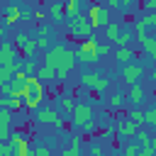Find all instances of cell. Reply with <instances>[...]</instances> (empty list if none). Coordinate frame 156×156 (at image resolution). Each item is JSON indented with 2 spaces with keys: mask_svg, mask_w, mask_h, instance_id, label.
<instances>
[{
  "mask_svg": "<svg viewBox=\"0 0 156 156\" xmlns=\"http://www.w3.org/2000/svg\"><path fill=\"white\" fill-rule=\"evenodd\" d=\"M73 51H68L66 46H54L49 54H46V68L51 73H56L58 78H63L68 73V68L73 66Z\"/></svg>",
  "mask_w": 156,
  "mask_h": 156,
  "instance_id": "obj_1",
  "label": "cell"
},
{
  "mask_svg": "<svg viewBox=\"0 0 156 156\" xmlns=\"http://www.w3.org/2000/svg\"><path fill=\"white\" fill-rule=\"evenodd\" d=\"M22 98H24V105L29 110H37L41 105V100H44V85H41V80L39 78H27V85L22 90Z\"/></svg>",
  "mask_w": 156,
  "mask_h": 156,
  "instance_id": "obj_2",
  "label": "cell"
},
{
  "mask_svg": "<svg viewBox=\"0 0 156 156\" xmlns=\"http://www.w3.org/2000/svg\"><path fill=\"white\" fill-rule=\"evenodd\" d=\"M110 15H107V10L102 7V5H90L88 7V22H90V27H107L110 22Z\"/></svg>",
  "mask_w": 156,
  "mask_h": 156,
  "instance_id": "obj_3",
  "label": "cell"
},
{
  "mask_svg": "<svg viewBox=\"0 0 156 156\" xmlns=\"http://www.w3.org/2000/svg\"><path fill=\"white\" fill-rule=\"evenodd\" d=\"M76 56H78L80 61H95V58H98V41H95V39H83V44L78 46Z\"/></svg>",
  "mask_w": 156,
  "mask_h": 156,
  "instance_id": "obj_4",
  "label": "cell"
},
{
  "mask_svg": "<svg viewBox=\"0 0 156 156\" xmlns=\"http://www.w3.org/2000/svg\"><path fill=\"white\" fill-rule=\"evenodd\" d=\"M15 63H17V51H15V44H2V46H0V66L15 68Z\"/></svg>",
  "mask_w": 156,
  "mask_h": 156,
  "instance_id": "obj_5",
  "label": "cell"
},
{
  "mask_svg": "<svg viewBox=\"0 0 156 156\" xmlns=\"http://www.w3.org/2000/svg\"><path fill=\"white\" fill-rule=\"evenodd\" d=\"M71 20H73V32H76V34H88V32H90V22H85V17L76 15V17H71Z\"/></svg>",
  "mask_w": 156,
  "mask_h": 156,
  "instance_id": "obj_6",
  "label": "cell"
},
{
  "mask_svg": "<svg viewBox=\"0 0 156 156\" xmlns=\"http://www.w3.org/2000/svg\"><path fill=\"white\" fill-rule=\"evenodd\" d=\"M73 119H76V124H83V122H88V119H90V107H85V105L76 107V112H73Z\"/></svg>",
  "mask_w": 156,
  "mask_h": 156,
  "instance_id": "obj_7",
  "label": "cell"
},
{
  "mask_svg": "<svg viewBox=\"0 0 156 156\" xmlns=\"http://www.w3.org/2000/svg\"><path fill=\"white\" fill-rule=\"evenodd\" d=\"M39 122H46V124H58L61 119L56 117V112H54V110H41V112H39Z\"/></svg>",
  "mask_w": 156,
  "mask_h": 156,
  "instance_id": "obj_8",
  "label": "cell"
},
{
  "mask_svg": "<svg viewBox=\"0 0 156 156\" xmlns=\"http://www.w3.org/2000/svg\"><path fill=\"white\" fill-rule=\"evenodd\" d=\"M129 100H132L134 105H139V102L144 100V88H141V85H132V90H129Z\"/></svg>",
  "mask_w": 156,
  "mask_h": 156,
  "instance_id": "obj_9",
  "label": "cell"
},
{
  "mask_svg": "<svg viewBox=\"0 0 156 156\" xmlns=\"http://www.w3.org/2000/svg\"><path fill=\"white\" fill-rule=\"evenodd\" d=\"M122 73H124V78H127L129 83H134V80H136V78L141 76V68H136V66H127V68H124Z\"/></svg>",
  "mask_w": 156,
  "mask_h": 156,
  "instance_id": "obj_10",
  "label": "cell"
},
{
  "mask_svg": "<svg viewBox=\"0 0 156 156\" xmlns=\"http://www.w3.org/2000/svg\"><path fill=\"white\" fill-rule=\"evenodd\" d=\"M5 17H7L5 22H7V24H12V22H15L17 17H20V7H15V5H10V7L5 10Z\"/></svg>",
  "mask_w": 156,
  "mask_h": 156,
  "instance_id": "obj_11",
  "label": "cell"
},
{
  "mask_svg": "<svg viewBox=\"0 0 156 156\" xmlns=\"http://www.w3.org/2000/svg\"><path fill=\"white\" fill-rule=\"evenodd\" d=\"M105 29H107V39H110V41H117V37H119V24L112 22V24H107Z\"/></svg>",
  "mask_w": 156,
  "mask_h": 156,
  "instance_id": "obj_12",
  "label": "cell"
},
{
  "mask_svg": "<svg viewBox=\"0 0 156 156\" xmlns=\"http://www.w3.org/2000/svg\"><path fill=\"white\" fill-rule=\"evenodd\" d=\"M10 73H12V68H7V66H0V85H5V83L10 80Z\"/></svg>",
  "mask_w": 156,
  "mask_h": 156,
  "instance_id": "obj_13",
  "label": "cell"
},
{
  "mask_svg": "<svg viewBox=\"0 0 156 156\" xmlns=\"http://www.w3.org/2000/svg\"><path fill=\"white\" fill-rule=\"evenodd\" d=\"M49 12H51V20H61V15H63V10H61L58 5H51Z\"/></svg>",
  "mask_w": 156,
  "mask_h": 156,
  "instance_id": "obj_14",
  "label": "cell"
},
{
  "mask_svg": "<svg viewBox=\"0 0 156 156\" xmlns=\"http://www.w3.org/2000/svg\"><path fill=\"white\" fill-rule=\"evenodd\" d=\"M129 117H132V122H134V124H141V122H144V112H139V110H134Z\"/></svg>",
  "mask_w": 156,
  "mask_h": 156,
  "instance_id": "obj_15",
  "label": "cell"
},
{
  "mask_svg": "<svg viewBox=\"0 0 156 156\" xmlns=\"http://www.w3.org/2000/svg\"><path fill=\"white\" fill-rule=\"evenodd\" d=\"M144 122H149V124H156V107H154V110H149V112L144 115Z\"/></svg>",
  "mask_w": 156,
  "mask_h": 156,
  "instance_id": "obj_16",
  "label": "cell"
},
{
  "mask_svg": "<svg viewBox=\"0 0 156 156\" xmlns=\"http://www.w3.org/2000/svg\"><path fill=\"white\" fill-rule=\"evenodd\" d=\"M129 56H132L129 49H119V51H117V58H119V61H129Z\"/></svg>",
  "mask_w": 156,
  "mask_h": 156,
  "instance_id": "obj_17",
  "label": "cell"
},
{
  "mask_svg": "<svg viewBox=\"0 0 156 156\" xmlns=\"http://www.w3.org/2000/svg\"><path fill=\"white\" fill-rule=\"evenodd\" d=\"M34 156H49V149L46 146H37L34 149Z\"/></svg>",
  "mask_w": 156,
  "mask_h": 156,
  "instance_id": "obj_18",
  "label": "cell"
},
{
  "mask_svg": "<svg viewBox=\"0 0 156 156\" xmlns=\"http://www.w3.org/2000/svg\"><path fill=\"white\" fill-rule=\"evenodd\" d=\"M110 102H112L115 107H119V105H122V95H119V93H117V95H112V100H110Z\"/></svg>",
  "mask_w": 156,
  "mask_h": 156,
  "instance_id": "obj_19",
  "label": "cell"
},
{
  "mask_svg": "<svg viewBox=\"0 0 156 156\" xmlns=\"http://www.w3.org/2000/svg\"><path fill=\"white\" fill-rule=\"evenodd\" d=\"M63 156H80V154H78V149H76V146H73V149H68V151H66V154H63Z\"/></svg>",
  "mask_w": 156,
  "mask_h": 156,
  "instance_id": "obj_20",
  "label": "cell"
},
{
  "mask_svg": "<svg viewBox=\"0 0 156 156\" xmlns=\"http://www.w3.org/2000/svg\"><path fill=\"white\" fill-rule=\"evenodd\" d=\"M149 7H151V10H156V2H149Z\"/></svg>",
  "mask_w": 156,
  "mask_h": 156,
  "instance_id": "obj_21",
  "label": "cell"
},
{
  "mask_svg": "<svg viewBox=\"0 0 156 156\" xmlns=\"http://www.w3.org/2000/svg\"><path fill=\"white\" fill-rule=\"evenodd\" d=\"M56 156H61V154H56Z\"/></svg>",
  "mask_w": 156,
  "mask_h": 156,
  "instance_id": "obj_22",
  "label": "cell"
}]
</instances>
